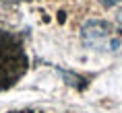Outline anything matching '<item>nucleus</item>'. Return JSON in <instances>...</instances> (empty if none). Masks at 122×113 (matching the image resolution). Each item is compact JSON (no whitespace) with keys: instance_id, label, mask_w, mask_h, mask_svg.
Returning a JSON list of instances; mask_svg holds the SVG:
<instances>
[{"instance_id":"f257e3e1","label":"nucleus","mask_w":122,"mask_h":113,"mask_svg":"<svg viewBox=\"0 0 122 113\" xmlns=\"http://www.w3.org/2000/svg\"><path fill=\"white\" fill-rule=\"evenodd\" d=\"M85 41L91 45H95L99 39H106L110 35V27L106 25V23H99V21H95V23H89V25L85 27Z\"/></svg>"},{"instance_id":"f03ea898","label":"nucleus","mask_w":122,"mask_h":113,"mask_svg":"<svg viewBox=\"0 0 122 113\" xmlns=\"http://www.w3.org/2000/svg\"><path fill=\"white\" fill-rule=\"evenodd\" d=\"M118 2H122V0H99V4H102V6H106V8H112V6H116Z\"/></svg>"}]
</instances>
